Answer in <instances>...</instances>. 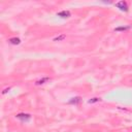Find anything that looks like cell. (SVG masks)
Listing matches in <instances>:
<instances>
[{
    "label": "cell",
    "instance_id": "7",
    "mask_svg": "<svg viewBox=\"0 0 132 132\" xmlns=\"http://www.w3.org/2000/svg\"><path fill=\"white\" fill-rule=\"evenodd\" d=\"M131 28V26H121V27H117L115 28V31L119 32V31H127Z\"/></svg>",
    "mask_w": 132,
    "mask_h": 132
},
{
    "label": "cell",
    "instance_id": "10",
    "mask_svg": "<svg viewBox=\"0 0 132 132\" xmlns=\"http://www.w3.org/2000/svg\"><path fill=\"white\" fill-rule=\"evenodd\" d=\"M9 90H10V88H6V89H4V90H3V92H2V94H6Z\"/></svg>",
    "mask_w": 132,
    "mask_h": 132
},
{
    "label": "cell",
    "instance_id": "8",
    "mask_svg": "<svg viewBox=\"0 0 132 132\" xmlns=\"http://www.w3.org/2000/svg\"><path fill=\"white\" fill-rule=\"evenodd\" d=\"M66 38V35L65 34H61L59 35V36H57L54 38V41H61V40H64V39Z\"/></svg>",
    "mask_w": 132,
    "mask_h": 132
},
{
    "label": "cell",
    "instance_id": "2",
    "mask_svg": "<svg viewBox=\"0 0 132 132\" xmlns=\"http://www.w3.org/2000/svg\"><path fill=\"white\" fill-rule=\"evenodd\" d=\"M116 6L118 8H120V9L123 10V11H128V4H127V2L124 1V0H122V1L116 3Z\"/></svg>",
    "mask_w": 132,
    "mask_h": 132
},
{
    "label": "cell",
    "instance_id": "3",
    "mask_svg": "<svg viewBox=\"0 0 132 132\" xmlns=\"http://www.w3.org/2000/svg\"><path fill=\"white\" fill-rule=\"evenodd\" d=\"M57 16L62 18V19H68V18H70V16H71V14H70L69 10H62L57 14Z\"/></svg>",
    "mask_w": 132,
    "mask_h": 132
},
{
    "label": "cell",
    "instance_id": "5",
    "mask_svg": "<svg viewBox=\"0 0 132 132\" xmlns=\"http://www.w3.org/2000/svg\"><path fill=\"white\" fill-rule=\"evenodd\" d=\"M50 80H51L50 77H42L41 80H38V81H36V83H35V85H36V86L43 85V84H46L47 82H49Z\"/></svg>",
    "mask_w": 132,
    "mask_h": 132
},
{
    "label": "cell",
    "instance_id": "1",
    "mask_svg": "<svg viewBox=\"0 0 132 132\" xmlns=\"http://www.w3.org/2000/svg\"><path fill=\"white\" fill-rule=\"evenodd\" d=\"M16 118L22 122H28L31 120V115H29V113H18Z\"/></svg>",
    "mask_w": 132,
    "mask_h": 132
},
{
    "label": "cell",
    "instance_id": "9",
    "mask_svg": "<svg viewBox=\"0 0 132 132\" xmlns=\"http://www.w3.org/2000/svg\"><path fill=\"white\" fill-rule=\"evenodd\" d=\"M98 101H101V99H100V98H97V97H94V98H92V99H90L89 101H88V103H90V104H92V103L98 102Z\"/></svg>",
    "mask_w": 132,
    "mask_h": 132
},
{
    "label": "cell",
    "instance_id": "4",
    "mask_svg": "<svg viewBox=\"0 0 132 132\" xmlns=\"http://www.w3.org/2000/svg\"><path fill=\"white\" fill-rule=\"evenodd\" d=\"M9 41L11 45H15V46H18V45H20L21 43V39L19 38V37H11V38H9Z\"/></svg>",
    "mask_w": 132,
    "mask_h": 132
},
{
    "label": "cell",
    "instance_id": "6",
    "mask_svg": "<svg viewBox=\"0 0 132 132\" xmlns=\"http://www.w3.org/2000/svg\"><path fill=\"white\" fill-rule=\"evenodd\" d=\"M82 101L81 97H73L69 100V104H78Z\"/></svg>",
    "mask_w": 132,
    "mask_h": 132
}]
</instances>
